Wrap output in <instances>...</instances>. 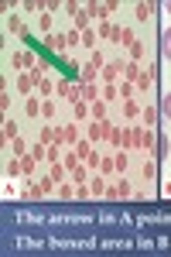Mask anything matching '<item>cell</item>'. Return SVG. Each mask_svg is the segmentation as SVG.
I'll list each match as a JSON object with an SVG mask.
<instances>
[{
	"instance_id": "34",
	"label": "cell",
	"mask_w": 171,
	"mask_h": 257,
	"mask_svg": "<svg viewBox=\"0 0 171 257\" xmlns=\"http://www.w3.org/2000/svg\"><path fill=\"white\" fill-rule=\"evenodd\" d=\"M99 175H116V165H113V158H103V161H99Z\"/></svg>"
},
{
	"instance_id": "10",
	"label": "cell",
	"mask_w": 171,
	"mask_h": 257,
	"mask_svg": "<svg viewBox=\"0 0 171 257\" xmlns=\"http://www.w3.org/2000/svg\"><path fill=\"white\" fill-rule=\"evenodd\" d=\"M116 31H120V28H116L110 18H103V21H99V28H96V35H99V38H106V41H113Z\"/></svg>"
},
{
	"instance_id": "23",
	"label": "cell",
	"mask_w": 171,
	"mask_h": 257,
	"mask_svg": "<svg viewBox=\"0 0 171 257\" xmlns=\"http://www.w3.org/2000/svg\"><path fill=\"white\" fill-rule=\"evenodd\" d=\"M11 151H14V158H24L31 148H28V141H24V138H14V141H11Z\"/></svg>"
},
{
	"instance_id": "43",
	"label": "cell",
	"mask_w": 171,
	"mask_h": 257,
	"mask_svg": "<svg viewBox=\"0 0 171 257\" xmlns=\"http://www.w3.org/2000/svg\"><path fill=\"white\" fill-rule=\"evenodd\" d=\"M89 65H96V69L103 72V65H106V59H103V52H93V55H89Z\"/></svg>"
},
{
	"instance_id": "32",
	"label": "cell",
	"mask_w": 171,
	"mask_h": 257,
	"mask_svg": "<svg viewBox=\"0 0 171 257\" xmlns=\"http://www.w3.org/2000/svg\"><path fill=\"white\" fill-rule=\"evenodd\" d=\"M161 59H171V28L161 35Z\"/></svg>"
},
{
	"instance_id": "26",
	"label": "cell",
	"mask_w": 171,
	"mask_h": 257,
	"mask_svg": "<svg viewBox=\"0 0 171 257\" xmlns=\"http://www.w3.org/2000/svg\"><path fill=\"white\" fill-rule=\"evenodd\" d=\"M157 113H161L164 120H171V93H164V96L157 99Z\"/></svg>"
},
{
	"instance_id": "28",
	"label": "cell",
	"mask_w": 171,
	"mask_h": 257,
	"mask_svg": "<svg viewBox=\"0 0 171 257\" xmlns=\"http://www.w3.org/2000/svg\"><path fill=\"white\" fill-rule=\"evenodd\" d=\"M127 151H123V148H116V155H113V165H116V175H123V168H127Z\"/></svg>"
},
{
	"instance_id": "27",
	"label": "cell",
	"mask_w": 171,
	"mask_h": 257,
	"mask_svg": "<svg viewBox=\"0 0 171 257\" xmlns=\"http://www.w3.org/2000/svg\"><path fill=\"white\" fill-rule=\"evenodd\" d=\"M35 165H38V158H35V155H31V151H28V155H24V158H21V168H24V175H28V178L35 175Z\"/></svg>"
},
{
	"instance_id": "7",
	"label": "cell",
	"mask_w": 171,
	"mask_h": 257,
	"mask_svg": "<svg viewBox=\"0 0 171 257\" xmlns=\"http://www.w3.org/2000/svg\"><path fill=\"white\" fill-rule=\"evenodd\" d=\"M35 65H38L35 52H18V55H14V69H21V72H31Z\"/></svg>"
},
{
	"instance_id": "35",
	"label": "cell",
	"mask_w": 171,
	"mask_h": 257,
	"mask_svg": "<svg viewBox=\"0 0 171 257\" xmlns=\"http://www.w3.org/2000/svg\"><path fill=\"white\" fill-rule=\"evenodd\" d=\"M133 41H137V35H133L130 28H120V45H127V48H130Z\"/></svg>"
},
{
	"instance_id": "11",
	"label": "cell",
	"mask_w": 171,
	"mask_h": 257,
	"mask_svg": "<svg viewBox=\"0 0 171 257\" xmlns=\"http://www.w3.org/2000/svg\"><path fill=\"white\" fill-rule=\"evenodd\" d=\"M140 110H144L140 99H123V117H127V120H137V117H140Z\"/></svg>"
},
{
	"instance_id": "37",
	"label": "cell",
	"mask_w": 171,
	"mask_h": 257,
	"mask_svg": "<svg viewBox=\"0 0 171 257\" xmlns=\"http://www.w3.org/2000/svg\"><path fill=\"white\" fill-rule=\"evenodd\" d=\"M96 38H99V35H96L93 28H89V31H82V48H96Z\"/></svg>"
},
{
	"instance_id": "12",
	"label": "cell",
	"mask_w": 171,
	"mask_h": 257,
	"mask_svg": "<svg viewBox=\"0 0 171 257\" xmlns=\"http://www.w3.org/2000/svg\"><path fill=\"white\" fill-rule=\"evenodd\" d=\"M89 192H93V199L106 196V175H93L89 178Z\"/></svg>"
},
{
	"instance_id": "13",
	"label": "cell",
	"mask_w": 171,
	"mask_h": 257,
	"mask_svg": "<svg viewBox=\"0 0 171 257\" xmlns=\"http://www.w3.org/2000/svg\"><path fill=\"white\" fill-rule=\"evenodd\" d=\"M157 11H161L157 4H137V7H133V14H137V21H147V18H154Z\"/></svg>"
},
{
	"instance_id": "3",
	"label": "cell",
	"mask_w": 171,
	"mask_h": 257,
	"mask_svg": "<svg viewBox=\"0 0 171 257\" xmlns=\"http://www.w3.org/2000/svg\"><path fill=\"white\" fill-rule=\"evenodd\" d=\"M110 134H113V123L110 120H89V141H110Z\"/></svg>"
},
{
	"instance_id": "47",
	"label": "cell",
	"mask_w": 171,
	"mask_h": 257,
	"mask_svg": "<svg viewBox=\"0 0 171 257\" xmlns=\"http://www.w3.org/2000/svg\"><path fill=\"white\" fill-rule=\"evenodd\" d=\"M161 196H164V199H171V182H168V185H161Z\"/></svg>"
},
{
	"instance_id": "45",
	"label": "cell",
	"mask_w": 171,
	"mask_h": 257,
	"mask_svg": "<svg viewBox=\"0 0 171 257\" xmlns=\"http://www.w3.org/2000/svg\"><path fill=\"white\" fill-rule=\"evenodd\" d=\"M110 144H113V148H123V131H116V127H113V134H110Z\"/></svg>"
},
{
	"instance_id": "22",
	"label": "cell",
	"mask_w": 171,
	"mask_h": 257,
	"mask_svg": "<svg viewBox=\"0 0 171 257\" xmlns=\"http://www.w3.org/2000/svg\"><path fill=\"white\" fill-rule=\"evenodd\" d=\"M7 31H14V35H28V28H24V21H21L18 14L7 18Z\"/></svg>"
},
{
	"instance_id": "8",
	"label": "cell",
	"mask_w": 171,
	"mask_h": 257,
	"mask_svg": "<svg viewBox=\"0 0 171 257\" xmlns=\"http://www.w3.org/2000/svg\"><path fill=\"white\" fill-rule=\"evenodd\" d=\"M140 117H144V127H147V131H157V117H161V113H157V106H147V103H144Z\"/></svg>"
},
{
	"instance_id": "21",
	"label": "cell",
	"mask_w": 171,
	"mask_h": 257,
	"mask_svg": "<svg viewBox=\"0 0 171 257\" xmlns=\"http://www.w3.org/2000/svg\"><path fill=\"white\" fill-rule=\"evenodd\" d=\"M93 151H96V148H93V141H89V138H82V141H79V144H76V155H79V158H82V161L89 158Z\"/></svg>"
},
{
	"instance_id": "16",
	"label": "cell",
	"mask_w": 171,
	"mask_h": 257,
	"mask_svg": "<svg viewBox=\"0 0 171 257\" xmlns=\"http://www.w3.org/2000/svg\"><path fill=\"white\" fill-rule=\"evenodd\" d=\"M99 79V69H96V65H82V69H79V82H96Z\"/></svg>"
},
{
	"instance_id": "41",
	"label": "cell",
	"mask_w": 171,
	"mask_h": 257,
	"mask_svg": "<svg viewBox=\"0 0 171 257\" xmlns=\"http://www.w3.org/2000/svg\"><path fill=\"white\" fill-rule=\"evenodd\" d=\"M48 161H62V144H48Z\"/></svg>"
},
{
	"instance_id": "25",
	"label": "cell",
	"mask_w": 171,
	"mask_h": 257,
	"mask_svg": "<svg viewBox=\"0 0 171 257\" xmlns=\"http://www.w3.org/2000/svg\"><path fill=\"white\" fill-rule=\"evenodd\" d=\"M55 86H58V82H52V79H48V76H45V79L38 82V96H41V99H48V96H52V93H55Z\"/></svg>"
},
{
	"instance_id": "38",
	"label": "cell",
	"mask_w": 171,
	"mask_h": 257,
	"mask_svg": "<svg viewBox=\"0 0 171 257\" xmlns=\"http://www.w3.org/2000/svg\"><path fill=\"white\" fill-rule=\"evenodd\" d=\"M133 93H137V86H133V82H127V79L120 82V96H123V99H133Z\"/></svg>"
},
{
	"instance_id": "24",
	"label": "cell",
	"mask_w": 171,
	"mask_h": 257,
	"mask_svg": "<svg viewBox=\"0 0 171 257\" xmlns=\"http://www.w3.org/2000/svg\"><path fill=\"white\" fill-rule=\"evenodd\" d=\"M62 165H65V168H69V172H72V168H79V165H82V158H79V155H76V148H72V151H65V155H62Z\"/></svg>"
},
{
	"instance_id": "20",
	"label": "cell",
	"mask_w": 171,
	"mask_h": 257,
	"mask_svg": "<svg viewBox=\"0 0 171 257\" xmlns=\"http://www.w3.org/2000/svg\"><path fill=\"white\" fill-rule=\"evenodd\" d=\"M55 113H58V103H55V99H41V117H45V120H55Z\"/></svg>"
},
{
	"instance_id": "14",
	"label": "cell",
	"mask_w": 171,
	"mask_h": 257,
	"mask_svg": "<svg viewBox=\"0 0 171 257\" xmlns=\"http://www.w3.org/2000/svg\"><path fill=\"white\" fill-rule=\"evenodd\" d=\"M24 113L35 120V117H41V96H28L24 99Z\"/></svg>"
},
{
	"instance_id": "46",
	"label": "cell",
	"mask_w": 171,
	"mask_h": 257,
	"mask_svg": "<svg viewBox=\"0 0 171 257\" xmlns=\"http://www.w3.org/2000/svg\"><path fill=\"white\" fill-rule=\"evenodd\" d=\"M103 99L113 103V99H116V86H103Z\"/></svg>"
},
{
	"instance_id": "1",
	"label": "cell",
	"mask_w": 171,
	"mask_h": 257,
	"mask_svg": "<svg viewBox=\"0 0 171 257\" xmlns=\"http://www.w3.org/2000/svg\"><path fill=\"white\" fill-rule=\"evenodd\" d=\"M103 199H113V202H123V199H133V189H130V182L123 175H116L113 185H106V196Z\"/></svg>"
},
{
	"instance_id": "40",
	"label": "cell",
	"mask_w": 171,
	"mask_h": 257,
	"mask_svg": "<svg viewBox=\"0 0 171 257\" xmlns=\"http://www.w3.org/2000/svg\"><path fill=\"white\" fill-rule=\"evenodd\" d=\"M52 24H55V21H52V14H41V18H38V28L45 31V35H52Z\"/></svg>"
},
{
	"instance_id": "36",
	"label": "cell",
	"mask_w": 171,
	"mask_h": 257,
	"mask_svg": "<svg viewBox=\"0 0 171 257\" xmlns=\"http://www.w3.org/2000/svg\"><path fill=\"white\" fill-rule=\"evenodd\" d=\"M65 41H69V48H76V45H82V31H65Z\"/></svg>"
},
{
	"instance_id": "9",
	"label": "cell",
	"mask_w": 171,
	"mask_h": 257,
	"mask_svg": "<svg viewBox=\"0 0 171 257\" xmlns=\"http://www.w3.org/2000/svg\"><path fill=\"white\" fill-rule=\"evenodd\" d=\"M82 86V99L86 103H96V99H103V89L96 86V82H79Z\"/></svg>"
},
{
	"instance_id": "6",
	"label": "cell",
	"mask_w": 171,
	"mask_h": 257,
	"mask_svg": "<svg viewBox=\"0 0 171 257\" xmlns=\"http://www.w3.org/2000/svg\"><path fill=\"white\" fill-rule=\"evenodd\" d=\"M140 138H144V127H123V151L140 148Z\"/></svg>"
},
{
	"instance_id": "31",
	"label": "cell",
	"mask_w": 171,
	"mask_h": 257,
	"mask_svg": "<svg viewBox=\"0 0 171 257\" xmlns=\"http://www.w3.org/2000/svg\"><path fill=\"white\" fill-rule=\"evenodd\" d=\"M14 175H24V168H21V158H7V178Z\"/></svg>"
},
{
	"instance_id": "17",
	"label": "cell",
	"mask_w": 171,
	"mask_h": 257,
	"mask_svg": "<svg viewBox=\"0 0 171 257\" xmlns=\"http://www.w3.org/2000/svg\"><path fill=\"white\" fill-rule=\"evenodd\" d=\"M89 110H93V103H86V99H82V103H76V106H72V117H76V123H79V120H89Z\"/></svg>"
},
{
	"instance_id": "44",
	"label": "cell",
	"mask_w": 171,
	"mask_h": 257,
	"mask_svg": "<svg viewBox=\"0 0 171 257\" xmlns=\"http://www.w3.org/2000/svg\"><path fill=\"white\" fill-rule=\"evenodd\" d=\"M76 199H93V192H89V182L76 185Z\"/></svg>"
},
{
	"instance_id": "48",
	"label": "cell",
	"mask_w": 171,
	"mask_h": 257,
	"mask_svg": "<svg viewBox=\"0 0 171 257\" xmlns=\"http://www.w3.org/2000/svg\"><path fill=\"white\" fill-rule=\"evenodd\" d=\"M168 11H171V4H168Z\"/></svg>"
},
{
	"instance_id": "18",
	"label": "cell",
	"mask_w": 171,
	"mask_h": 257,
	"mask_svg": "<svg viewBox=\"0 0 171 257\" xmlns=\"http://www.w3.org/2000/svg\"><path fill=\"white\" fill-rule=\"evenodd\" d=\"M45 45H48V48H55V52H62V48H69V41H65V35H45Z\"/></svg>"
},
{
	"instance_id": "39",
	"label": "cell",
	"mask_w": 171,
	"mask_h": 257,
	"mask_svg": "<svg viewBox=\"0 0 171 257\" xmlns=\"http://www.w3.org/2000/svg\"><path fill=\"white\" fill-rule=\"evenodd\" d=\"M72 185H76V182H72ZM72 185L62 182V185H58V196H62V199H76V189H72Z\"/></svg>"
},
{
	"instance_id": "15",
	"label": "cell",
	"mask_w": 171,
	"mask_h": 257,
	"mask_svg": "<svg viewBox=\"0 0 171 257\" xmlns=\"http://www.w3.org/2000/svg\"><path fill=\"white\" fill-rule=\"evenodd\" d=\"M0 138H4V144H7V141H14V138H18V123H14L11 117L4 120V127H0Z\"/></svg>"
},
{
	"instance_id": "2",
	"label": "cell",
	"mask_w": 171,
	"mask_h": 257,
	"mask_svg": "<svg viewBox=\"0 0 171 257\" xmlns=\"http://www.w3.org/2000/svg\"><path fill=\"white\" fill-rule=\"evenodd\" d=\"M123 69H127V62H106L103 65V72H99V79L106 82V86H120V76H123Z\"/></svg>"
},
{
	"instance_id": "5",
	"label": "cell",
	"mask_w": 171,
	"mask_h": 257,
	"mask_svg": "<svg viewBox=\"0 0 171 257\" xmlns=\"http://www.w3.org/2000/svg\"><path fill=\"white\" fill-rule=\"evenodd\" d=\"M55 141H58V144H72V148H76L79 141H82V138H79V123H76V120H72V123H65V127L55 134Z\"/></svg>"
},
{
	"instance_id": "42",
	"label": "cell",
	"mask_w": 171,
	"mask_h": 257,
	"mask_svg": "<svg viewBox=\"0 0 171 257\" xmlns=\"http://www.w3.org/2000/svg\"><path fill=\"white\" fill-rule=\"evenodd\" d=\"M140 55H144V45L133 41V45H130V62H140Z\"/></svg>"
},
{
	"instance_id": "19",
	"label": "cell",
	"mask_w": 171,
	"mask_h": 257,
	"mask_svg": "<svg viewBox=\"0 0 171 257\" xmlns=\"http://www.w3.org/2000/svg\"><path fill=\"white\" fill-rule=\"evenodd\" d=\"M48 175L55 178V185H62V182H65V175H69V168H65L62 161H52V172H48Z\"/></svg>"
},
{
	"instance_id": "4",
	"label": "cell",
	"mask_w": 171,
	"mask_h": 257,
	"mask_svg": "<svg viewBox=\"0 0 171 257\" xmlns=\"http://www.w3.org/2000/svg\"><path fill=\"white\" fill-rule=\"evenodd\" d=\"M154 79H157V65H144V69H140V76H137V82H133V86H137V93H147V89L154 86Z\"/></svg>"
},
{
	"instance_id": "30",
	"label": "cell",
	"mask_w": 171,
	"mask_h": 257,
	"mask_svg": "<svg viewBox=\"0 0 171 257\" xmlns=\"http://www.w3.org/2000/svg\"><path fill=\"white\" fill-rule=\"evenodd\" d=\"M69 175H72V182H76V185H82V182H89V168H86V165H79V168H72V172H69Z\"/></svg>"
},
{
	"instance_id": "29",
	"label": "cell",
	"mask_w": 171,
	"mask_h": 257,
	"mask_svg": "<svg viewBox=\"0 0 171 257\" xmlns=\"http://www.w3.org/2000/svg\"><path fill=\"white\" fill-rule=\"evenodd\" d=\"M89 117L93 120H106V99H96L93 110H89Z\"/></svg>"
},
{
	"instance_id": "33",
	"label": "cell",
	"mask_w": 171,
	"mask_h": 257,
	"mask_svg": "<svg viewBox=\"0 0 171 257\" xmlns=\"http://www.w3.org/2000/svg\"><path fill=\"white\" fill-rule=\"evenodd\" d=\"M144 178H147V182H154V178H157V161H154V158L144 161Z\"/></svg>"
}]
</instances>
